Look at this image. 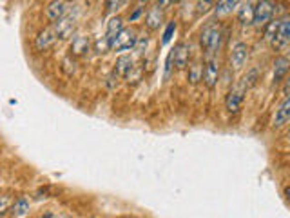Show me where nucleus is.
I'll return each instance as SVG.
<instances>
[{
    "label": "nucleus",
    "instance_id": "obj_8",
    "mask_svg": "<svg viewBox=\"0 0 290 218\" xmlns=\"http://www.w3.org/2000/svg\"><path fill=\"white\" fill-rule=\"evenodd\" d=\"M243 100H245V89L243 87H232L227 93V98H225V109H227L229 115H237L243 106Z\"/></svg>",
    "mask_w": 290,
    "mask_h": 218
},
{
    "label": "nucleus",
    "instance_id": "obj_28",
    "mask_svg": "<svg viewBox=\"0 0 290 218\" xmlns=\"http://www.w3.org/2000/svg\"><path fill=\"white\" fill-rule=\"evenodd\" d=\"M11 204H13V200H11L9 195H0V215H4L9 209Z\"/></svg>",
    "mask_w": 290,
    "mask_h": 218
},
{
    "label": "nucleus",
    "instance_id": "obj_29",
    "mask_svg": "<svg viewBox=\"0 0 290 218\" xmlns=\"http://www.w3.org/2000/svg\"><path fill=\"white\" fill-rule=\"evenodd\" d=\"M142 15H145V7L143 5H136L132 13H129V22H136Z\"/></svg>",
    "mask_w": 290,
    "mask_h": 218
},
{
    "label": "nucleus",
    "instance_id": "obj_13",
    "mask_svg": "<svg viewBox=\"0 0 290 218\" xmlns=\"http://www.w3.org/2000/svg\"><path fill=\"white\" fill-rule=\"evenodd\" d=\"M57 33H55L53 26L46 27L44 31L38 33V37L35 38V49L37 51H48V49H51L55 46V42H57Z\"/></svg>",
    "mask_w": 290,
    "mask_h": 218
},
{
    "label": "nucleus",
    "instance_id": "obj_16",
    "mask_svg": "<svg viewBox=\"0 0 290 218\" xmlns=\"http://www.w3.org/2000/svg\"><path fill=\"white\" fill-rule=\"evenodd\" d=\"M289 59L287 57H278L274 60V74H272V85H280L283 80L287 78V73H289Z\"/></svg>",
    "mask_w": 290,
    "mask_h": 218
},
{
    "label": "nucleus",
    "instance_id": "obj_23",
    "mask_svg": "<svg viewBox=\"0 0 290 218\" xmlns=\"http://www.w3.org/2000/svg\"><path fill=\"white\" fill-rule=\"evenodd\" d=\"M147 48H149V35L145 33V35H138L136 38V44H134V51H136L140 57H143V55L147 53Z\"/></svg>",
    "mask_w": 290,
    "mask_h": 218
},
{
    "label": "nucleus",
    "instance_id": "obj_1",
    "mask_svg": "<svg viewBox=\"0 0 290 218\" xmlns=\"http://www.w3.org/2000/svg\"><path fill=\"white\" fill-rule=\"evenodd\" d=\"M223 35L222 31V26H220V22H209L203 26L200 33V46L203 49V55H205V60L207 59H218V53H220V49L223 46Z\"/></svg>",
    "mask_w": 290,
    "mask_h": 218
},
{
    "label": "nucleus",
    "instance_id": "obj_12",
    "mask_svg": "<svg viewBox=\"0 0 290 218\" xmlns=\"http://www.w3.org/2000/svg\"><path fill=\"white\" fill-rule=\"evenodd\" d=\"M69 9V0H51L46 7V16L51 24H55L57 20H60Z\"/></svg>",
    "mask_w": 290,
    "mask_h": 218
},
{
    "label": "nucleus",
    "instance_id": "obj_2",
    "mask_svg": "<svg viewBox=\"0 0 290 218\" xmlns=\"http://www.w3.org/2000/svg\"><path fill=\"white\" fill-rule=\"evenodd\" d=\"M78 18H80V9L78 7H69L67 13L57 20L55 24H51L57 33V38L58 40H65L73 35V31L76 29V24H78Z\"/></svg>",
    "mask_w": 290,
    "mask_h": 218
},
{
    "label": "nucleus",
    "instance_id": "obj_31",
    "mask_svg": "<svg viewBox=\"0 0 290 218\" xmlns=\"http://www.w3.org/2000/svg\"><path fill=\"white\" fill-rule=\"evenodd\" d=\"M151 0H136V5H147Z\"/></svg>",
    "mask_w": 290,
    "mask_h": 218
},
{
    "label": "nucleus",
    "instance_id": "obj_25",
    "mask_svg": "<svg viewBox=\"0 0 290 218\" xmlns=\"http://www.w3.org/2000/svg\"><path fill=\"white\" fill-rule=\"evenodd\" d=\"M123 78L127 80V84H136V82H140V80H142V70H140L138 66H134V68H132V70L129 71V73H127Z\"/></svg>",
    "mask_w": 290,
    "mask_h": 218
},
{
    "label": "nucleus",
    "instance_id": "obj_6",
    "mask_svg": "<svg viewBox=\"0 0 290 218\" xmlns=\"http://www.w3.org/2000/svg\"><path fill=\"white\" fill-rule=\"evenodd\" d=\"M201 80L205 84L207 89H214L220 80V62L218 59H207L201 71Z\"/></svg>",
    "mask_w": 290,
    "mask_h": 218
},
{
    "label": "nucleus",
    "instance_id": "obj_7",
    "mask_svg": "<svg viewBox=\"0 0 290 218\" xmlns=\"http://www.w3.org/2000/svg\"><path fill=\"white\" fill-rule=\"evenodd\" d=\"M173 53V62H174V70L183 71L187 70V66L190 64V46L187 42H178L174 46V49L171 51Z\"/></svg>",
    "mask_w": 290,
    "mask_h": 218
},
{
    "label": "nucleus",
    "instance_id": "obj_32",
    "mask_svg": "<svg viewBox=\"0 0 290 218\" xmlns=\"http://www.w3.org/2000/svg\"><path fill=\"white\" fill-rule=\"evenodd\" d=\"M179 2H183V0H171V4H179Z\"/></svg>",
    "mask_w": 290,
    "mask_h": 218
},
{
    "label": "nucleus",
    "instance_id": "obj_19",
    "mask_svg": "<svg viewBox=\"0 0 290 218\" xmlns=\"http://www.w3.org/2000/svg\"><path fill=\"white\" fill-rule=\"evenodd\" d=\"M261 78V70H259L258 66H254V68H250V70L247 71V74L243 76V82H241V87L245 91L250 89V87H254V85L258 84V80Z\"/></svg>",
    "mask_w": 290,
    "mask_h": 218
},
{
    "label": "nucleus",
    "instance_id": "obj_27",
    "mask_svg": "<svg viewBox=\"0 0 290 218\" xmlns=\"http://www.w3.org/2000/svg\"><path fill=\"white\" fill-rule=\"evenodd\" d=\"M176 31V22H169L167 24V27H165L164 31V37H162V44H167L173 38V33Z\"/></svg>",
    "mask_w": 290,
    "mask_h": 218
},
{
    "label": "nucleus",
    "instance_id": "obj_22",
    "mask_svg": "<svg viewBox=\"0 0 290 218\" xmlns=\"http://www.w3.org/2000/svg\"><path fill=\"white\" fill-rule=\"evenodd\" d=\"M11 211H13L15 217H24V215L29 211V198L27 197L16 198L15 202L11 204Z\"/></svg>",
    "mask_w": 290,
    "mask_h": 218
},
{
    "label": "nucleus",
    "instance_id": "obj_11",
    "mask_svg": "<svg viewBox=\"0 0 290 218\" xmlns=\"http://www.w3.org/2000/svg\"><path fill=\"white\" fill-rule=\"evenodd\" d=\"M290 120V98L289 96H283V102H281L278 109H276L274 117H272V128L281 129L285 128Z\"/></svg>",
    "mask_w": 290,
    "mask_h": 218
},
{
    "label": "nucleus",
    "instance_id": "obj_9",
    "mask_svg": "<svg viewBox=\"0 0 290 218\" xmlns=\"http://www.w3.org/2000/svg\"><path fill=\"white\" fill-rule=\"evenodd\" d=\"M165 18V11L160 9L156 4H151L145 11V27L149 31H158Z\"/></svg>",
    "mask_w": 290,
    "mask_h": 218
},
{
    "label": "nucleus",
    "instance_id": "obj_26",
    "mask_svg": "<svg viewBox=\"0 0 290 218\" xmlns=\"http://www.w3.org/2000/svg\"><path fill=\"white\" fill-rule=\"evenodd\" d=\"M123 0H106V15H116Z\"/></svg>",
    "mask_w": 290,
    "mask_h": 218
},
{
    "label": "nucleus",
    "instance_id": "obj_15",
    "mask_svg": "<svg viewBox=\"0 0 290 218\" xmlns=\"http://www.w3.org/2000/svg\"><path fill=\"white\" fill-rule=\"evenodd\" d=\"M252 16H254V5L247 0H243L241 4L236 7V20L241 24L243 27L252 26Z\"/></svg>",
    "mask_w": 290,
    "mask_h": 218
},
{
    "label": "nucleus",
    "instance_id": "obj_3",
    "mask_svg": "<svg viewBox=\"0 0 290 218\" xmlns=\"http://www.w3.org/2000/svg\"><path fill=\"white\" fill-rule=\"evenodd\" d=\"M276 4H278V0H259L258 4H254L252 26L258 27V29H263L270 20H274Z\"/></svg>",
    "mask_w": 290,
    "mask_h": 218
},
{
    "label": "nucleus",
    "instance_id": "obj_24",
    "mask_svg": "<svg viewBox=\"0 0 290 218\" xmlns=\"http://www.w3.org/2000/svg\"><path fill=\"white\" fill-rule=\"evenodd\" d=\"M214 2H216V0H196V13H198L200 16L207 15L209 11H212Z\"/></svg>",
    "mask_w": 290,
    "mask_h": 218
},
{
    "label": "nucleus",
    "instance_id": "obj_10",
    "mask_svg": "<svg viewBox=\"0 0 290 218\" xmlns=\"http://www.w3.org/2000/svg\"><path fill=\"white\" fill-rule=\"evenodd\" d=\"M248 60V46L245 42H237L231 51V68L234 71H239L245 68Z\"/></svg>",
    "mask_w": 290,
    "mask_h": 218
},
{
    "label": "nucleus",
    "instance_id": "obj_30",
    "mask_svg": "<svg viewBox=\"0 0 290 218\" xmlns=\"http://www.w3.org/2000/svg\"><path fill=\"white\" fill-rule=\"evenodd\" d=\"M154 4L158 5L160 9H164V11L169 9L171 5H173V4H171V0H154Z\"/></svg>",
    "mask_w": 290,
    "mask_h": 218
},
{
    "label": "nucleus",
    "instance_id": "obj_21",
    "mask_svg": "<svg viewBox=\"0 0 290 218\" xmlns=\"http://www.w3.org/2000/svg\"><path fill=\"white\" fill-rule=\"evenodd\" d=\"M201 71H203V66H201L200 62H190V64L187 66V80H189L192 85L201 82Z\"/></svg>",
    "mask_w": 290,
    "mask_h": 218
},
{
    "label": "nucleus",
    "instance_id": "obj_33",
    "mask_svg": "<svg viewBox=\"0 0 290 218\" xmlns=\"http://www.w3.org/2000/svg\"><path fill=\"white\" fill-rule=\"evenodd\" d=\"M247 2H250V4H252V5H254V4H258L259 0H247Z\"/></svg>",
    "mask_w": 290,
    "mask_h": 218
},
{
    "label": "nucleus",
    "instance_id": "obj_4",
    "mask_svg": "<svg viewBox=\"0 0 290 218\" xmlns=\"http://www.w3.org/2000/svg\"><path fill=\"white\" fill-rule=\"evenodd\" d=\"M138 38V31L134 27H123L120 33H116L115 37L106 38L109 44V51H129L134 48Z\"/></svg>",
    "mask_w": 290,
    "mask_h": 218
},
{
    "label": "nucleus",
    "instance_id": "obj_5",
    "mask_svg": "<svg viewBox=\"0 0 290 218\" xmlns=\"http://www.w3.org/2000/svg\"><path fill=\"white\" fill-rule=\"evenodd\" d=\"M290 42V16L285 15L280 18V26H278V33H276L274 40L270 42V48L276 51L285 49Z\"/></svg>",
    "mask_w": 290,
    "mask_h": 218
},
{
    "label": "nucleus",
    "instance_id": "obj_20",
    "mask_svg": "<svg viewBox=\"0 0 290 218\" xmlns=\"http://www.w3.org/2000/svg\"><path fill=\"white\" fill-rule=\"evenodd\" d=\"M123 18H121L120 15H113L111 18H109V22H107V33H106V38H111L115 37L116 33H120L121 29H123Z\"/></svg>",
    "mask_w": 290,
    "mask_h": 218
},
{
    "label": "nucleus",
    "instance_id": "obj_17",
    "mask_svg": "<svg viewBox=\"0 0 290 218\" xmlns=\"http://www.w3.org/2000/svg\"><path fill=\"white\" fill-rule=\"evenodd\" d=\"M134 66L136 64H134V59H132L131 55H120L115 62V70H113V73H116L118 76H125Z\"/></svg>",
    "mask_w": 290,
    "mask_h": 218
},
{
    "label": "nucleus",
    "instance_id": "obj_18",
    "mask_svg": "<svg viewBox=\"0 0 290 218\" xmlns=\"http://www.w3.org/2000/svg\"><path fill=\"white\" fill-rule=\"evenodd\" d=\"M91 48V40L89 37H74L73 42H71V55L73 57H82L89 51Z\"/></svg>",
    "mask_w": 290,
    "mask_h": 218
},
{
    "label": "nucleus",
    "instance_id": "obj_14",
    "mask_svg": "<svg viewBox=\"0 0 290 218\" xmlns=\"http://www.w3.org/2000/svg\"><path fill=\"white\" fill-rule=\"evenodd\" d=\"M241 4V0H216L214 2V7H212V13L216 18H225L232 13V11H236L237 5Z\"/></svg>",
    "mask_w": 290,
    "mask_h": 218
}]
</instances>
